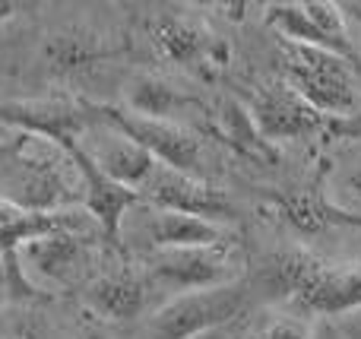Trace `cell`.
Segmentation results:
<instances>
[{
    "instance_id": "obj_25",
    "label": "cell",
    "mask_w": 361,
    "mask_h": 339,
    "mask_svg": "<svg viewBox=\"0 0 361 339\" xmlns=\"http://www.w3.org/2000/svg\"><path fill=\"white\" fill-rule=\"evenodd\" d=\"M193 339H228V327H219V330H209L203 336H193Z\"/></svg>"
},
{
    "instance_id": "obj_26",
    "label": "cell",
    "mask_w": 361,
    "mask_h": 339,
    "mask_svg": "<svg viewBox=\"0 0 361 339\" xmlns=\"http://www.w3.org/2000/svg\"><path fill=\"white\" fill-rule=\"evenodd\" d=\"M80 339H108V336L102 333V330H86V333H82Z\"/></svg>"
},
{
    "instance_id": "obj_9",
    "label": "cell",
    "mask_w": 361,
    "mask_h": 339,
    "mask_svg": "<svg viewBox=\"0 0 361 339\" xmlns=\"http://www.w3.org/2000/svg\"><path fill=\"white\" fill-rule=\"evenodd\" d=\"M63 152L70 156V162L76 165L82 181V207L89 209V219L99 226V232L105 235V241H111L114 247H121L124 241V219L133 207H143V197L133 190L121 187L118 181L105 175L99 165L89 159V152L80 143H67Z\"/></svg>"
},
{
    "instance_id": "obj_16",
    "label": "cell",
    "mask_w": 361,
    "mask_h": 339,
    "mask_svg": "<svg viewBox=\"0 0 361 339\" xmlns=\"http://www.w3.org/2000/svg\"><path fill=\"white\" fill-rule=\"evenodd\" d=\"M149 42L156 54L169 63H197L206 54H212L209 38L203 35L197 23L175 13H162L149 23Z\"/></svg>"
},
{
    "instance_id": "obj_6",
    "label": "cell",
    "mask_w": 361,
    "mask_h": 339,
    "mask_svg": "<svg viewBox=\"0 0 361 339\" xmlns=\"http://www.w3.org/2000/svg\"><path fill=\"white\" fill-rule=\"evenodd\" d=\"M140 197H143V207L197 216V219L219 222V226L225 219H235V203L228 200L225 190H219L216 184L203 181V178H190L175 168H165V165H156Z\"/></svg>"
},
{
    "instance_id": "obj_2",
    "label": "cell",
    "mask_w": 361,
    "mask_h": 339,
    "mask_svg": "<svg viewBox=\"0 0 361 339\" xmlns=\"http://www.w3.org/2000/svg\"><path fill=\"white\" fill-rule=\"evenodd\" d=\"M250 289L244 283H228L206 292L175 295L169 304L146 317L137 339H193L209 330L231 327L247 308Z\"/></svg>"
},
{
    "instance_id": "obj_22",
    "label": "cell",
    "mask_w": 361,
    "mask_h": 339,
    "mask_svg": "<svg viewBox=\"0 0 361 339\" xmlns=\"http://www.w3.org/2000/svg\"><path fill=\"white\" fill-rule=\"evenodd\" d=\"M10 302V283H6V260H4V251H0V304Z\"/></svg>"
},
{
    "instance_id": "obj_14",
    "label": "cell",
    "mask_w": 361,
    "mask_h": 339,
    "mask_svg": "<svg viewBox=\"0 0 361 339\" xmlns=\"http://www.w3.org/2000/svg\"><path fill=\"white\" fill-rule=\"evenodd\" d=\"M143 228L152 251H184V247H216L228 245V232L219 222H206L197 216L169 213V209L143 207Z\"/></svg>"
},
{
    "instance_id": "obj_15",
    "label": "cell",
    "mask_w": 361,
    "mask_h": 339,
    "mask_svg": "<svg viewBox=\"0 0 361 339\" xmlns=\"http://www.w3.org/2000/svg\"><path fill=\"white\" fill-rule=\"evenodd\" d=\"M320 266H324V260L314 257L305 247H286V251H273L263 260L260 273H257V283H260V289L267 295L292 304L307 289V283L317 276Z\"/></svg>"
},
{
    "instance_id": "obj_10",
    "label": "cell",
    "mask_w": 361,
    "mask_h": 339,
    "mask_svg": "<svg viewBox=\"0 0 361 339\" xmlns=\"http://www.w3.org/2000/svg\"><path fill=\"white\" fill-rule=\"evenodd\" d=\"M89 105L57 99H29V101H0V127H10L19 133L44 137L63 149L67 143H80L92 127Z\"/></svg>"
},
{
    "instance_id": "obj_24",
    "label": "cell",
    "mask_w": 361,
    "mask_h": 339,
    "mask_svg": "<svg viewBox=\"0 0 361 339\" xmlns=\"http://www.w3.org/2000/svg\"><path fill=\"white\" fill-rule=\"evenodd\" d=\"M19 216V209L16 207H10V203H4L0 200V226H6V222H13Z\"/></svg>"
},
{
    "instance_id": "obj_20",
    "label": "cell",
    "mask_w": 361,
    "mask_h": 339,
    "mask_svg": "<svg viewBox=\"0 0 361 339\" xmlns=\"http://www.w3.org/2000/svg\"><path fill=\"white\" fill-rule=\"evenodd\" d=\"M336 190H339V197H343V203L361 207V156L352 159L336 175Z\"/></svg>"
},
{
    "instance_id": "obj_17",
    "label": "cell",
    "mask_w": 361,
    "mask_h": 339,
    "mask_svg": "<svg viewBox=\"0 0 361 339\" xmlns=\"http://www.w3.org/2000/svg\"><path fill=\"white\" fill-rule=\"evenodd\" d=\"M184 105H193V99L175 89L169 80H162V76L140 73L124 86V111L137 114V118L171 121V114H178Z\"/></svg>"
},
{
    "instance_id": "obj_21",
    "label": "cell",
    "mask_w": 361,
    "mask_h": 339,
    "mask_svg": "<svg viewBox=\"0 0 361 339\" xmlns=\"http://www.w3.org/2000/svg\"><path fill=\"white\" fill-rule=\"evenodd\" d=\"M257 339H311V323L305 317H279Z\"/></svg>"
},
{
    "instance_id": "obj_23",
    "label": "cell",
    "mask_w": 361,
    "mask_h": 339,
    "mask_svg": "<svg viewBox=\"0 0 361 339\" xmlns=\"http://www.w3.org/2000/svg\"><path fill=\"white\" fill-rule=\"evenodd\" d=\"M16 10H19L16 4H10V0H0V25L10 23V19L16 16Z\"/></svg>"
},
{
    "instance_id": "obj_4",
    "label": "cell",
    "mask_w": 361,
    "mask_h": 339,
    "mask_svg": "<svg viewBox=\"0 0 361 339\" xmlns=\"http://www.w3.org/2000/svg\"><path fill=\"white\" fill-rule=\"evenodd\" d=\"M238 254L235 245L216 247H184V251H152L146 257L143 276L149 289H165L175 295L187 292H206L219 285L238 283Z\"/></svg>"
},
{
    "instance_id": "obj_7",
    "label": "cell",
    "mask_w": 361,
    "mask_h": 339,
    "mask_svg": "<svg viewBox=\"0 0 361 339\" xmlns=\"http://www.w3.org/2000/svg\"><path fill=\"white\" fill-rule=\"evenodd\" d=\"M263 143H288V140H307L326 130V118L317 114L288 82H273L254 92L247 105Z\"/></svg>"
},
{
    "instance_id": "obj_13",
    "label": "cell",
    "mask_w": 361,
    "mask_h": 339,
    "mask_svg": "<svg viewBox=\"0 0 361 339\" xmlns=\"http://www.w3.org/2000/svg\"><path fill=\"white\" fill-rule=\"evenodd\" d=\"M298 314H320V317H339L361 311V270L355 266H324L317 276L307 283V289L292 302Z\"/></svg>"
},
{
    "instance_id": "obj_5",
    "label": "cell",
    "mask_w": 361,
    "mask_h": 339,
    "mask_svg": "<svg viewBox=\"0 0 361 339\" xmlns=\"http://www.w3.org/2000/svg\"><path fill=\"white\" fill-rule=\"evenodd\" d=\"M89 111H92L102 124L114 127V130L124 133L127 140L143 146L159 165L206 181L203 140H200L190 127H180L175 121H146V118H137V114L124 111V108H114V105H89Z\"/></svg>"
},
{
    "instance_id": "obj_1",
    "label": "cell",
    "mask_w": 361,
    "mask_h": 339,
    "mask_svg": "<svg viewBox=\"0 0 361 339\" xmlns=\"http://www.w3.org/2000/svg\"><path fill=\"white\" fill-rule=\"evenodd\" d=\"M282 67L288 86L324 118H355L361 114V82L345 61L314 44L279 38Z\"/></svg>"
},
{
    "instance_id": "obj_18",
    "label": "cell",
    "mask_w": 361,
    "mask_h": 339,
    "mask_svg": "<svg viewBox=\"0 0 361 339\" xmlns=\"http://www.w3.org/2000/svg\"><path fill=\"white\" fill-rule=\"evenodd\" d=\"M44 63H48L51 73L57 76H73V73H82L89 70L95 61L108 54L102 48V42L95 35H86V32H57L44 42Z\"/></svg>"
},
{
    "instance_id": "obj_11",
    "label": "cell",
    "mask_w": 361,
    "mask_h": 339,
    "mask_svg": "<svg viewBox=\"0 0 361 339\" xmlns=\"http://www.w3.org/2000/svg\"><path fill=\"white\" fill-rule=\"evenodd\" d=\"M86 133L89 137H82L80 146L89 152V159H92L111 181H118L121 187L133 190V194H143L146 181L152 178V171H156V165H159L156 159H152L143 146H137L133 140H127L124 133H118L114 127L102 124L99 118L92 121V127H89Z\"/></svg>"
},
{
    "instance_id": "obj_8",
    "label": "cell",
    "mask_w": 361,
    "mask_h": 339,
    "mask_svg": "<svg viewBox=\"0 0 361 339\" xmlns=\"http://www.w3.org/2000/svg\"><path fill=\"white\" fill-rule=\"evenodd\" d=\"M19 266L25 279L38 289V283L48 285H73L89 266V241L80 228H57L51 235L32 238L16 247Z\"/></svg>"
},
{
    "instance_id": "obj_19",
    "label": "cell",
    "mask_w": 361,
    "mask_h": 339,
    "mask_svg": "<svg viewBox=\"0 0 361 339\" xmlns=\"http://www.w3.org/2000/svg\"><path fill=\"white\" fill-rule=\"evenodd\" d=\"M219 127H222V137L228 140L238 152H244V156H250V159H269V143L260 140V133H257L254 121H250V114H247V105L228 99L222 105V111H219Z\"/></svg>"
},
{
    "instance_id": "obj_12",
    "label": "cell",
    "mask_w": 361,
    "mask_h": 339,
    "mask_svg": "<svg viewBox=\"0 0 361 339\" xmlns=\"http://www.w3.org/2000/svg\"><path fill=\"white\" fill-rule=\"evenodd\" d=\"M82 304L99 321L130 323L149 304V283H146L143 270L137 273L130 266H118V270L99 273L95 279H89L86 292H82Z\"/></svg>"
},
{
    "instance_id": "obj_3",
    "label": "cell",
    "mask_w": 361,
    "mask_h": 339,
    "mask_svg": "<svg viewBox=\"0 0 361 339\" xmlns=\"http://www.w3.org/2000/svg\"><path fill=\"white\" fill-rule=\"evenodd\" d=\"M267 23L279 32V38L301 44H314L320 51H330L339 61L352 67L361 82V48L352 38L339 4L330 0H301V4H269Z\"/></svg>"
}]
</instances>
